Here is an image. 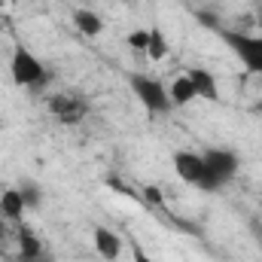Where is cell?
Segmentation results:
<instances>
[{"label":"cell","instance_id":"cell-1","mask_svg":"<svg viewBox=\"0 0 262 262\" xmlns=\"http://www.w3.org/2000/svg\"><path fill=\"white\" fill-rule=\"evenodd\" d=\"M174 171H177V177H180L183 183L195 186L201 192H220V189H223V183H220V180L210 174V168L204 165L201 152L177 149V152H174Z\"/></svg>","mask_w":262,"mask_h":262},{"label":"cell","instance_id":"cell-2","mask_svg":"<svg viewBox=\"0 0 262 262\" xmlns=\"http://www.w3.org/2000/svg\"><path fill=\"white\" fill-rule=\"evenodd\" d=\"M9 76H12V82L15 85H21V89H43L46 85V67L43 61L25 46V43H15L12 46V58H9Z\"/></svg>","mask_w":262,"mask_h":262},{"label":"cell","instance_id":"cell-3","mask_svg":"<svg viewBox=\"0 0 262 262\" xmlns=\"http://www.w3.org/2000/svg\"><path fill=\"white\" fill-rule=\"evenodd\" d=\"M220 37H223V43L235 52V58L250 73H262V37L241 34V31H223Z\"/></svg>","mask_w":262,"mask_h":262},{"label":"cell","instance_id":"cell-4","mask_svg":"<svg viewBox=\"0 0 262 262\" xmlns=\"http://www.w3.org/2000/svg\"><path fill=\"white\" fill-rule=\"evenodd\" d=\"M131 92L137 95V101L149 110V113H168L171 110V98H168V89L159 82V79H152V76H146V73H131Z\"/></svg>","mask_w":262,"mask_h":262},{"label":"cell","instance_id":"cell-5","mask_svg":"<svg viewBox=\"0 0 262 262\" xmlns=\"http://www.w3.org/2000/svg\"><path fill=\"white\" fill-rule=\"evenodd\" d=\"M201 159H204V165L210 168V174L226 186L235 174H238V168H241V159L232 152V149H220V146H210V149H204L201 152Z\"/></svg>","mask_w":262,"mask_h":262},{"label":"cell","instance_id":"cell-6","mask_svg":"<svg viewBox=\"0 0 262 262\" xmlns=\"http://www.w3.org/2000/svg\"><path fill=\"white\" fill-rule=\"evenodd\" d=\"M15 235H18V256L21 262H37L43 259L40 253H43V244H40V238L34 235V229L21 220V223H15Z\"/></svg>","mask_w":262,"mask_h":262},{"label":"cell","instance_id":"cell-7","mask_svg":"<svg viewBox=\"0 0 262 262\" xmlns=\"http://www.w3.org/2000/svg\"><path fill=\"white\" fill-rule=\"evenodd\" d=\"M92 238H95V250L101 253V259H107V262H116V259H119V253H122V238H119L113 229L98 226Z\"/></svg>","mask_w":262,"mask_h":262},{"label":"cell","instance_id":"cell-8","mask_svg":"<svg viewBox=\"0 0 262 262\" xmlns=\"http://www.w3.org/2000/svg\"><path fill=\"white\" fill-rule=\"evenodd\" d=\"M49 110H52V116H58L61 122H79V119L85 116V104L76 101V98H70V95L52 98V101H49Z\"/></svg>","mask_w":262,"mask_h":262},{"label":"cell","instance_id":"cell-9","mask_svg":"<svg viewBox=\"0 0 262 262\" xmlns=\"http://www.w3.org/2000/svg\"><path fill=\"white\" fill-rule=\"evenodd\" d=\"M189 79H192V85H195L198 98H204V101H220V85H216V79H213L210 70L192 67V70H189Z\"/></svg>","mask_w":262,"mask_h":262},{"label":"cell","instance_id":"cell-10","mask_svg":"<svg viewBox=\"0 0 262 262\" xmlns=\"http://www.w3.org/2000/svg\"><path fill=\"white\" fill-rule=\"evenodd\" d=\"M168 98H171V107H186V104H192V101H195L198 95H195V85H192L189 73H180V76L171 82Z\"/></svg>","mask_w":262,"mask_h":262},{"label":"cell","instance_id":"cell-11","mask_svg":"<svg viewBox=\"0 0 262 262\" xmlns=\"http://www.w3.org/2000/svg\"><path fill=\"white\" fill-rule=\"evenodd\" d=\"M0 210H3V216H6L9 223H21L28 204H25V198H21L18 189H3V192H0Z\"/></svg>","mask_w":262,"mask_h":262},{"label":"cell","instance_id":"cell-12","mask_svg":"<svg viewBox=\"0 0 262 262\" xmlns=\"http://www.w3.org/2000/svg\"><path fill=\"white\" fill-rule=\"evenodd\" d=\"M73 25H76L85 37H98V34L104 31V18H101L98 12H92V9H76V12H73Z\"/></svg>","mask_w":262,"mask_h":262},{"label":"cell","instance_id":"cell-13","mask_svg":"<svg viewBox=\"0 0 262 262\" xmlns=\"http://www.w3.org/2000/svg\"><path fill=\"white\" fill-rule=\"evenodd\" d=\"M146 55H149L152 61H162V58L168 55V40H165V34H162L159 28H149V43H146Z\"/></svg>","mask_w":262,"mask_h":262},{"label":"cell","instance_id":"cell-14","mask_svg":"<svg viewBox=\"0 0 262 262\" xmlns=\"http://www.w3.org/2000/svg\"><path fill=\"white\" fill-rule=\"evenodd\" d=\"M18 192H21V198H25V204H28V207H34V210L43 204V189H40L34 180H25V183L18 186Z\"/></svg>","mask_w":262,"mask_h":262},{"label":"cell","instance_id":"cell-15","mask_svg":"<svg viewBox=\"0 0 262 262\" xmlns=\"http://www.w3.org/2000/svg\"><path fill=\"white\" fill-rule=\"evenodd\" d=\"M128 43H131V49H137V52H146V43H149V31H143V28L131 31V34H128Z\"/></svg>","mask_w":262,"mask_h":262},{"label":"cell","instance_id":"cell-16","mask_svg":"<svg viewBox=\"0 0 262 262\" xmlns=\"http://www.w3.org/2000/svg\"><path fill=\"white\" fill-rule=\"evenodd\" d=\"M131 256H134V262H152L149 256H146V253H143V250H140V247H137V244L131 247Z\"/></svg>","mask_w":262,"mask_h":262},{"label":"cell","instance_id":"cell-17","mask_svg":"<svg viewBox=\"0 0 262 262\" xmlns=\"http://www.w3.org/2000/svg\"><path fill=\"white\" fill-rule=\"evenodd\" d=\"M146 198H149L152 204H162V192H159V189H152V186L146 189Z\"/></svg>","mask_w":262,"mask_h":262},{"label":"cell","instance_id":"cell-18","mask_svg":"<svg viewBox=\"0 0 262 262\" xmlns=\"http://www.w3.org/2000/svg\"><path fill=\"white\" fill-rule=\"evenodd\" d=\"M6 223H9V220H6V216H3V210H0V241L6 238Z\"/></svg>","mask_w":262,"mask_h":262},{"label":"cell","instance_id":"cell-19","mask_svg":"<svg viewBox=\"0 0 262 262\" xmlns=\"http://www.w3.org/2000/svg\"><path fill=\"white\" fill-rule=\"evenodd\" d=\"M0 12H3V0H0Z\"/></svg>","mask_w":262,"mask_h":262},{"label":"cell","instance_id":"cell-20","mask_svg":"<svg viewBox=\"0 0 262 262\" xmlns=\"http://www.w3.org/2000/svg\"><path fill=\"white\" fill-rule=\"evenodd\" d=\"M37 262H49V259H37Z\"/></svg>","mask_w":262,"mask_h":262},{"label":"cell","instance_id":"cell-21","mask_svg":"<svg viewBox=\"0 0 262 262\" xmlns=\"http://www.w3.org/2000/svg\"><path fill=\"white\" fill-rule=\"evenodd\" d=\"M18 262H21V259H18Z\"/></svg>","mask_w":262,"mask_h":262}]
</instances>
